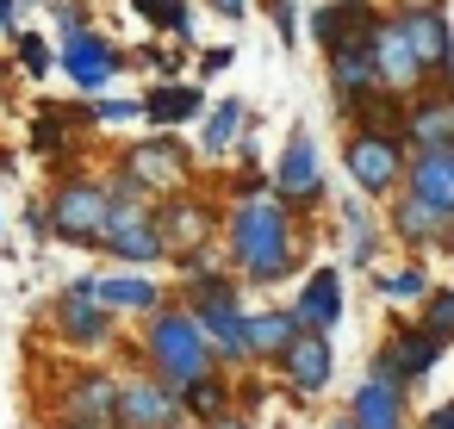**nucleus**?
I'll return each instance as SVG.
<instances>
[{
  "label": "nucleus",
  "instance_id": "a19ab883",
  "mask_svg": "<svg viewBox=\"0 0 454 429\" xmlns=\"http://www.w3.org/2000/svg\"><path fill=\"white\" fill-rule=\"evenodd\" d=\"M212 429H249V423H243V417H218Z\"/></svg>",
  "mask_w": 454,
  "mask_h": 429
},
{
  "label": "nucleus",
  "instance_id": "c85d7f7f",
  "mask_svg": "<svg viewBox=\"0 0 454 429\" xmlns=\"http://www.w3.org/2000/svg\"><path fill=\"white\" fill-rule=\"evenodd\" d=\"M237 131H243V106H237V100H218L212 119H206V137H200V144H206V150H231Z\"/></svg>",
  "mask_w": 454,
  "mask_h": 429
},
{
  "label": "nucleus",
  "instance_id": "c9c22d12",
  "mask_svg": "<svg viewBox=\"0 0 454 429\" xmlns=\"http://www.w3.org/2000/svg\"><path fill=\"white\" fill-rule=\"evenodd\" d=\"M274 26H280V38L293 44V0H274Z\"/></svg>",
  "mask_w": 454,
  "mask_h": 429
},
{
  "label": "nucleus",
  "instance_id": "393cba45",
  "mask_svg": "<svg viewBox=\"0 0 454 429\" xmlns=\"http://www.w3.org/2000/svg\"><path fill=\"white\" fill-rule=\"evenodd\" d=\"M392 224H398V237H411V243H448V224H454V218H442V212H429L423 199H404Z\"/></svg>",
  "mask_w": 454,
  "mask_h": 429
},
{
  "label": "nucleus",
  "instance_id": "0eeeda50",
  "mask_svg": "<svg viewBox=\"0 0 454 429\" xmlns=\"http://www.w3.org/2000/svg\"><path fill=\"white\" fill-rule=\"evenodd\" d=\"M57 63H63V75H69L82 94H100V88H113V82H119L125 51H113V38H100L94 26H82V32H63Z\"/></svg>",
  "mask_w": 454,
  "mask_h": 429
},
{
  "label": "nucleus",
  "instance_id": "cd10ccee",
  "mask_svg": "<svg viewBox=\"0 0 454 429\" xmlns=\"http://www.w3.org/2000/svg\"><path fill=\"white\" fill-rule=\"evenodd\" d=\"M224 398H231V386H224L218 373L181 386V410H193V417H224Z\"/></svg>",
  "mask_w": 454,
  "mask_h": 429
},
{
  "label": "nucleus",
  "instance_id": "79ce46f5",
  "mask_svg": "<svg viewBox=\"0 0 454 429\" xmlns=\"http://www.w3.org/2000/svg\"><path fill=\"white\" fill-rule=\"evenodd\" d=\"M330 429H355V417H342V423H330Z\"/></svg>",
  "mask_w": 454,
  "mask_h": 429
},
{
  "label": "nucleus",
  "instance_id": "423d86ee",
  "mask_svg": "<svg viewBox=\"0 0 454 429\" xmlns=\"http://www.w3.org/2000/svg\"><path fill=\"white\" fill-rule=\"evenodd\" d=\"M119 175H125L137 193H162V199H175V193L187 187V175H193V156H187L181 137H137V144L125 150Z\"/></svg>",
  "mask_w": 454,
  "mask_h": 429
},
{
  "label": "nucleus",
  "instance_id": "a211bd4d",
  "mask_svg": "<svg viewBox=\"0 0 454 429\" xmlns=\"http://www.w3.org/2000/svg\"><path fill=\"white\" fill-rule=\"evenodd\" d=\"M404 137H417V150H454V94H423L404 106Z\"/></svg>",
  "mask_w": 454,
  "mask_h": 429
},
{
  "label": "nucleus",
  "instance_id": "f3484780",
  "mask_svg": "<svg viewBox=\"0 0 454 429\" xmlns=\"http://www.w3.org/2000/svg\"><path fill=\"white\" fill-rule=\"evenodd\" d=\"M286 386H299V392H324L330 386V367H336V355H330V336L324 330H299V342L286 348Z\"/></svg>",
  "mask_w": 454,
  "mask_h": 429
},
{
  "label": "nucleus",
  "instance_id": "aec40b11",
  "mask_svg": "<svg viewBox=\"0 0 454 429\" xmlns=\"http://www.w3.org/2000/svg\"><path fill=\"white\" fill-rule=\"evenodd\" d=\"M200 113H206V94L187 88V82H156V88L144 94V119H150V125H187V119H200Z\"/></svg>",
  "mask_w": 454,
  "mask_h": 429
},
{
  "label": "nucleus",
  "instance_id": "2f4dec72",
  "mask_svg": "<svg viewBox=\"0 0 454 429\" xmlns=\"http://www.w3.org/2000/svg\"><path fill=\"white\" fill-rule=\"evenodd\" d=\"M423 330H429V336H442V342L454 336V292H435V299H429V317H423Z\"/></svg>",
  "mask_w": 454,
  "mask_h": 429
},
{
  "label": "nucleus",
  "instance_id": "dca6fc26",
  "mask_svg": "<svg viewBox=\"0 0 454 429\" xmlns=\"http://www.w3.org/2000/svg\"><path fill=\"white\" fill-rule=\"evenodd\" d=\"M411 199H423L442 218H454V150H417V162H411Z\"/></svg>",
  "mask_w": 454,
  "mask_h": 429
},
{
  "label": "nucleus",
  "instance_id": "f03ea898",
  "mask_svg": "<svg viewBox=\"0 0 454 429\" xmlns=\"http://www.w3.org/2000/svg\"><path fill=\"white\" fill-rule=\"evenodd\" d=\"M144 355H150L156 379H168L175 392H181V386H193V379H206V373H212V361H218V355H212L206 324H200L187 305H156V311H150Z\"/></svg>",
  "mask_w": 454,
  "mask_h": 429
},
{
  "label": "nucleus",
  "instance_id": "c756f323",
  "mask_svg": "<svg viewBox=\"0 0 454 429\" xmlns=\"http://www.w3.org/2000/svg\"><path fill=\"white\" fill-rule=\"evenodd\" d=\"M13 57H20V69H26L32 82H44V75H51V63H57V51H51L38 32H13Z\"/></svg>",
  "mask_w": 454,
  "mask_h": 429
},
{
  "label": "nucleus",
  "instance_id": "37998d69",
  "mask_svg": "<svg viewBox=\"0 0 454 429\" xmlns=\"http://www.w3.org/2000/svg\"><path fill=\"white\" fill-rule=\"evenodd\" d=\"M417 7H423V0H417Z\"/></svg>",
  "mask_w": 454,
  "mask_h": 429
},
{
  "label": "nucleus",
  "instance_id": "ea45409f",
  "mask_svg": "<svg viewBox=\"0 0 454 429\" xmlns=\"http://www.w3.org/2000/svg\"><path fill=\"white\" fill-rule=\"evenodd\" d=\"M13 13H20V0H0V26H13Z\"/></svg>",
  "mask_w": 454,
  "mask_h": 429
},
{
  "label": "nucleus",
  "instance_id": "a878e982",
  "mask_svg": "<svg viewBox=\"0 0 454 429\" xmlns=\"http://www.w3.org/2000/svg\"><path fill=\"white\" fill-rule=\"evenodd\" d=\"M131 7H137V20H150L156 32H175V38L193 44V13H187V0H131Z\"/></svg>",
  "mask_w": 454,
  "mask_h": 429
},
{
  "label": "nucleus",
  "instance_id": "e433bc0d",
  "mask_svg": "<svg viewBox=\"0 0 454 429\" xmlns=\"http://www.w3.org/2000/svg\"><path fill=\"white\" fill-rule=\"evenodd\" d=\"M206 7L224 13V20H243V13H249V0H206Z\"/></svg>",
  "mask_w": 454,
  "mask_h": 429
},
{
  "label": "nucleus",
  "instance_id": "4468645a",
  "mask_svg": "<svg viewBox=\"0 0 454 429\" xmlns=\"http://www.w3.org/2000/svg\"><path fill=\"white\" fill-rule=\"evenodd\" d=\"M156 230H162V243L187 261L206 237H212V206H200V199H162V212H156Z\"/></svg>",
  "mask_w": 454,
  "mask_h": 429
},
{
  "label": "nucleus",
  "instance_id": "b1692460",
  "mask_svg": "<svg viewBox=\"0 0 454 429\" xmlns=\"http://www.w3.org/2000/svg\"><path fill=\"white\" fill-rule=\"evenodd\" d=\"M100 305H106V311H156L162 292H156V280H144V274L131 268V274H106V280H100Z\"/></svg>",
  "mask_w": 454,
  "mask_h": 429
},
{
  "label": "nucleus",
  "instance_id": "f8f14e48",
  "mask_svg": "<svg viewBox=\"0 0 454 429\" xmlns=\"http://www.w3.org/2000/svg\"><path fill=\"white\" fill-rule=\"evenodd\" d=\"M373 63H380V88H392V94H411L429 75V63L417 57V44H411V32L398 20L373 32Z\"/></svg>",
  "mask_w": 454,
  "mask_h": 429
},
{
  "label": "nucleus",
  "instance_id": "7ed1b4c3",
  "mask_svg": "<svg viewBox=\"0 0 454 429\" xmlns=\"http://www.w3.org/2000/svg\"><path fill=\"white\" fill-rule=\"evenodd\" d=\"M106 187H113V212H106V237H100V249L119 255V261H131V268L162 261L168 243H162V230H156V212L137 199V187H131L125 175H113Z\"/></svg>",
  "mask_w": 454,
  "mask_h": 429
},
{
  "label": "nucleus",
  "instance_id": "6e6552de",
  "mask_svg": "<svg viewBox=\"0 0 454 429\" xmlns=\"http://www.w3.org/2000/svg\"><path fill=\"white\" fill-rule=\"evenodd\" d=\"M57 330H63V342H75V348H94V342L113 336V317H106V305H100V280H69V286L57 292Z\"/></svg>",
  "mask_w": 454,
  "mask_h": 429
},
{
  "label": "nucleus",
  "instance_id": "58836bf2",
  "mask_svg": "<svg viewBox=\"0 0 454 429\" xmlns=\"http://www.w3.org/2000/svg\"><path fill=\"white\" fill-rule=\"evenodd\" d=\"M423 429H454V404H435V410H429V423H423Z\"/></svg>",
  "mask_w": 454,
  "mask_h": 429
},
{
  "label": "nucleus",
  "instance_id": "5701e85b",
  "mask_svg": "<svg viewBox=\"0 0 454 429\" xmlns=\"http://www.w3.org/2000/svg\"><path fill=\"white\" fill-rule=\"evenodd\" d=\"M398 26L411 32V44H417V57H423V63H429V69L442 75V69H448V51H454V44H448V26H442V13H429V7H417V13H404Z\"/></svg>",
  "mask_w": 454,
  "mask_h": 429
},
{
  "label": "nucleus",
  "instance_id": "412c9836",
  "mask_svg": "<svg viewBox=\"0 0 454 429\" xmlns=\"http://www.w3.org/2000/svg\"><path fill=\"white\" fill-rule=\"evenodd\" d=\"M348 417H355V429H404V398H398V386L367 379V386L355 392Z\"/></svg>",
  "mask_w": 454,
  "mask_h": 429
},
{
  "label": "nucleus",
  "instance_id": "9d476101",
  "mask_svg": "<svg viewBox=\"0 0 454 429\" xmlns=\"http://www.w3.org/2000/svg\"><path fill=\"white\" fill-rule=\"evenodd\" d=\"M181 392L168 379H125L119 386V429H175Z\"/></svg>",
  "mask_w": 454,
  "mask_h": 429
},
{
  "label": "nucleus",
  "instance_id": "4c0bfd02",
  "mask_svg": "<svg viewBox=\"0 0 454 429\" xmlns=\"http://www.w3.org/2000/svg\"><path fill=\"white\" fill-rule=\"evenodd\" d=\"M224 63H231V51H206V57H200V75H218Z\"/></svg>",
  "mask_w": 454,
  "mask_h": 429
},
{
  "label": "nucleus",
  "instance_id": "1a4fd4ad",
  "mask_svg": "<svg viewBox=\"0 0 454 429\" xmlns=\"http://www.w3.org/2000/svg\"><path fill=\"white\" fill-rule=\"evenodd\" d=\"M348 175L361 193H392L398 175H404V156H398V137H380V131H355L348 150H342Z\"/></svg>",
  "mask_w": 454,
  "mask_h": 429
},
{
  "label": "nucleus",
  "instance_id": "9b49d317",
  "mask_svg": "<svg viewBox=\"0 0 454 429\" xmlns=\"http://www.w3.org/2000/svg\"><path fill=\"white\" fill-rule=\"evenodd\" d=\"M63 429H119V379L82 373L63 392Z\"/></svg>",
  "mask_w": 454,
  "mask_h": 429
},
{
  "label": "nucleus",
  "instance_id": "f704fd0d",
  "mask_svg": "<svg viewBox=\"0 0 454 429\" xmlns=\"http://www.w3.org/2000/svg\"><path fill=\"white\" fill-rule=\"evenodd\" d=\"M26 224H32V237H51V206L32 199V206H26Z\"/></svg>",
  "mask_w": 454,
  "mask_h": 429
},
{
  "label": "nucleus",
  "instance_id": "473e14b6",
  "mask_svg": "<svg viewBox=\"0 0 454 429\" xmlns=\"http://www.w3.org/2000/svg\"><path fill=\"white\" fill-rule=\"evenodd\" d=\"M386 292H392V299H423V292H429V280H423L417 268H404V274H392V280H386Z\"/></svg>",
  "mask_w": 454,
  "mask_h": 429
},
{
  "label": "nucleus",
  "instance_id": "20e7f679",
  "mask_svg": "<svg viewBox=\"0 0 454 429\" xmlns=\"http://www.w3.org/2000/svg\"><path fill=\"white\" fill-rule=\"evenodd\" d=\"M106 212H113V187L94 181V175H69L51 193V237L57 243H75V249H100Z\"/></svg>",
  "mask_w": 454,
  "mask_h": 429
},
{
  "label": "nucleus",
  "instance_id": "72a5a7b5",
  "mask_svg": "<svg viewBox=\"0 0 454 429\" xmlns=\"http://www.w3.org/2000/svg\"><path fill=\"white\" fill-rule=\"evenodd\" d=\"M51 13H57L63 32H82V26H88V7H82V0H51Z\"/></svg>",
  "mask_w": 454,
  "mask_h": 429
},
{
  "label": "nucleus",
  "instance_id": "f257e3e1",
  "mask_svg": "<svg viewBox=\"0 0 454 429\" xmlns=\"http://www.w3.org/2000/svg\"><path fill=\"white\" fill-rule=\"evenodd\" d=\"M231 255H237V268L249 274V280H280L286 268H293V218H286V206L280 199H262V193H249L237 212H231Z\"/></svg>",
  "mask_w": 454,
  "mask_h": 429
},
{
  "label": "nucleus",
  "instance_id": "4be33fe9",
  "mask_svg": "<svg viewBox=\"0 0 454 429\" xmlns=\"http://www.w3.org/2000/svg\"><path fill=\"white\" fill-rule=\"evenodd\" d=\"M299 317L293 311H255L249 317V355H262V361H286V348L299 342Z\"/></svg>",
  "mask_w": 454,
  "mask_h": 429
},
{
  "label": "nucleus",
  "instance_id": "bb28decb",
  "mask_svg": "<svg viewBox=\"0 0 454 429\" xmlns=\"http://www.w3.org/2000/svg\"><path fill=\"white\" fill-rule=\"evenodd\" d=\"M69 125H82V113H75V106H44V113L32 119V150H63Z\"/></svg>",
  "mask_w": 454,
  "mask_h": 429
},
{
  "label": "nucleus",
  "instance_id": "6ab92c4d",
  "mask_svg": "<svg viewBox=\"0 0 454 429\" xmlns=\"http://www.w3.org/2000/svg\"><path fill=\"white\" fill-rule=\"evenodd\" d=\"M293 317H299L305 330H336V317H342V280H336V268H317V274L305 280Z\"/></svg>",
  "mask_w": 454,
  "mask_h": 429
},
{
  "label": "nucleus",
  "instance_id": "7c9ffc66",
  "mask_svg": "<svg viewBox=\"0 0 454 429\" xmlns=\"http://www.w3.org/2000/svg\"><path fill=\"white\" fill-rule=\"evenodd\" d=\"M137 113H144V100H94V106H88L94 125H125V119H137Z\"/></svg>",
  "mask_w": 454,
  "mask_h": 429
},
{
  "label": "nucleus",
  "instance_id": "2eb2a0df",
  "mask_svg": "<svg viewBox=\"0 0 454 429\" xmlns=\"http://www.w3.org/2000/svg\"><path fill=\"white\" fill-rule=\"evenodd\" d=\"M274 187H280V199H317L324 175H317V144H311V131H293V137H286L280 168H274Z\"/></svg>",
  "mask_w": 454,
  "mask_h": 429
},
{
  "label": "nucleus",
  "instance_id": "39448f33",
  "mask_svg": "<svg viewBox=\"0 0 454 429\" xmlns=\"http://www.w3.org/2000/svg\"><path fill=\"white\" fill-rule=\"evenodd\" d=\"M187 311L206 324L218 361H249V317L237 311V286H231V280L200 274V280L187 286Z\"/></svg>",
  "mask_w": 454,
  "mask_h": 429
},
{
  "label": "nucleus",
  "instance_id": "ddd939ff",
  "mask_svg": "<svg viewBox=\"0 0 454 429\" xmlns=\"http://www.w3.org/2000/svg\"><path fill=\"white\" fill-rule=\"evenodd\" d=\"M380 26H386V20H373V7H367V0H330V7H317V13H311V38H317L324 51L367 44Z\"/></svg>",
  "mask_w": 454,
  "mask_h": 429
}]
</instances>
